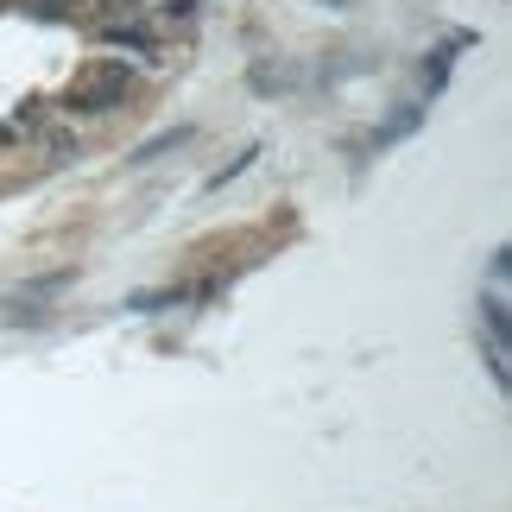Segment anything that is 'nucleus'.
Here are the masks:
<instances>
[{"label": "nucleus", "instance_id": "1", "mask_svg": "<svg viewBox=\"0 0 512 512\" xmlns=\"http://www.w3.org/2000/svg\"><path fill=\"white\" fill-rule=\"evenodd\" d=\"M127 102H133V70L114 64V57H83V64L70 70L64 95H57V108H64V114H83V121L121 114Z\"/></svg>", "mask_w": 512, "mask_h": 512}, {"label": "nucleus", "instance_id": "2", "mask_svg": "<svg viewBox=\"0 0 512 512\" xmlns=\"http://www.w3.org/2000/svg\"><path fill=\"white\" fill-rule=\"evenodd\" d=\"M146 7H159V13H190L196 0H146Z\"/></svg>", "mask_w": 512, "mask_h": 512}]
</instances>
